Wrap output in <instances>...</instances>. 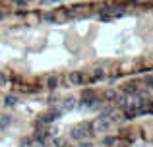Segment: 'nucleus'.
I'll use <instances>...</instances> for the list:
<instances>
[{
	"label": "nucleus",
	"instance_id": "obj_1",
	"mask_svg": "<svg viewBox=\"0 0 153 147\" xmlns=\"http://www.w3.org/2000/svg\"><path fill=\"white\" fill-rule=\"evenodd\" d=\"M4 103H6V106H14L16 105V97L14 95H6V97H4Z\"/></svg>",
	"mask_w": 153,
	"mask_h": 147
},
{
	"label": "nucleus",
	"instance_id": "obj_2",
	"mask_svg": "<svg viewBox=\"0 0 153 147\" xmlns=\"http://www.w3.org/2000/svg\"><path fill=\"white\" fill-rule=\"evenodd\" d=\"M10 124V116H4V118H0V128L2 126H8Z\"/></svg>",
	"mask_w": 153,
	"mask_h": 147
},
{
	"label": "nucleus",
	"instance_id": "obj_3",
	"mask_svg": "<svg viewBox=\"0 0 153 147\" xmlns=\"http://www.w3.org/2000/svg\"><path fill=\"white\" fill-rule=\"evenodd\" d=\"M4 83H6V74H4V72H0V87H2Z\"/></svg>",
	"mask_w": 153,
	"mask_h": 147
}]
</instances>
